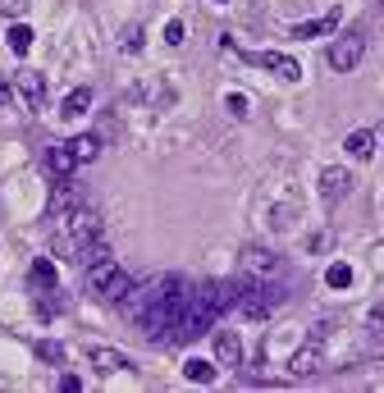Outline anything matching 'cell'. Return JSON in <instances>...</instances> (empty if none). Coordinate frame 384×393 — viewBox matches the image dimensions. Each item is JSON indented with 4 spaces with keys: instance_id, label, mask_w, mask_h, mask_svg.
Instances as JSON below:
<instances>
[{
    "instance_id": "cell-1",
    "label": "cell",
    "mask_w": 384,
    "mask_h": 393,
    "mask_svg": "<svg viewBox=\"0 0 384 393\" xmlns=\"http://www.w3.org/2000/svg\"><path fill=\"white\" fill-rule=\"evenodd\" d=\"M60 219V234H55V247H60L69 261H78L88 247L96 243H105V224H101V215H96L92 206H73V210H64V215H55Z\"/></svg>"
},
{
    "instance_id": "cell-2",
    "label": "cell",
    "mask_w": 384,
    "mask_h": 393,
    "mask_svg": "<svg viewBox=\"0 0 384 393\" xmlns=\"http://www.w3.org/2000/svg\"><path fill=\"white\" fill-rule=\"evenodd\" d=\"M284 297H288V289L280 279H252V274L238 279V311L252 315V320H265L270 311H280Z\"/></svg>"
},
{
    "instance_id": "cell-3",
    "label": "cell",
    "mask_w": 384,
    "mask_h": 393,
    "mask_svg": "<svg viewBox=\"0 0 384 393\" xmlns=\"http://www.w3.org/2000/svg\"><path fill=\"white\" fill-rule=\"evenodd\" d=\"M88 289H92L96 297H105V302H124L128 289H133V274L124 270L114 256H105V261L88 265Z\"/></svg>"
},
{
    "instance_id": "cell-4",
    "label": "cell",
    "mask_w": 384,
    "mask_h": 393,
    "mask_svg": "<svg viewBox=\"0 0 384 393\" xmlns=\"http://www.w3.org/2000/svg\"><path fill=\"white\" fill-rule=\"evenodd\" d=\"M179 289H188L184 284V274H156V279H147V284H133L128 297H124V311L138 320L142 311H151L156 302H165L169 293H179Z\"/></svg>"
},
{
    "instance_id": "cell-5",
    "label": "cell",
    "mask_w": 384,
    "mask_h": 393,
    "mask_svg": "<svg viewBox=\"0 0 384 393\" xmlns=\"http://www.w3.org/2000/svg\"><path fill=\"white\" fill-rule=\"evenodd\" d=\"M361 55H366V37H361V32H343V37H334V42H330V69L352 73L361 64Z\"/></svg>"
},
{
    "instance_id": "cell-6",
    "label": "cell",
    "mask_w": 384,
    "mask_h": 393,
    "mask_svg": "<svg viewBox=\"0 0 384 393\" xmlns=\"http://www.w3.org/2000/svg\"><path fill=\"white\" fill-rule=\"evenodd\" d=\"M9 83H14V105H23V110H42L46 105V78L32 69H18L9 73Z\"/></svg>"
},
{
    "instance_id": "cell-7",
    "label": "cell",
    "mask_w": 384,
    "mask_h": 393,
    "mask_svg": "<svg viewBox=\"0 0 384 393\" xmlns=\"http://www.w3.org/2000/svg\"><path fill=\"white\" fill-rule=\"evenodd\" d=\"M288 370H293V375H316V370H325V325L311 334V343L288 361Z\"/></svg>"
},
{
    "instance_id": "cell-8",
    "label": "cell",
    "mask_w": 384,
    "mask_h": 393,
    "mask_svg": "<svg viewBox=\"0 0 384 393\" xmlns=\"http://www.w3.org/2000/svg\"><path fill=\"white\" fill-rule=\"evenodd\" d=\"M280 270H284V261L275 252H265V247H247L243 252V274H252V279H275Z\"/></svg>"
},
{
    "instance_id": "cell-9",
    "label": "cell",
    "mask_w": 384,
    "mask_h": 393,
    "mask_svg": "<svg viewBox=\"0 0 384 393\" xmlns=\"http://www.w3.org/2000/svg\"><path fill=\"white\" fill-rule=\"evenodd\" d=\"M243 60L261 64V69H275L284 83H297V78H302V64H297L293 55H280V51H265V55H243Z\"/></svg>"
},
{
    "instance_id": "cell-10",
    "label": "cell",
    "mask_w": 384,
    "mask_h": 393,
    "mask_svg": "<svg viewBox=\"0 0 384 393\" xmlns=\"http://www.w3.org/2000/svg\"><path fill=\"white\" fill-rule=\"evenodd\" d=\"M348 193H352V174H348L343 165H330V169L320 174V197L334 206V201H343Z\"/></svg>"
},
{
    "instance_id": "cell-11",
    "label": "cell",
    "mask_w": 384,
    "mask_h": 393,
    "mask_svg": "<svg viewBox=\"0 0 384 393\" xmlns=\"http://www.w3.org/2000/svg\"><path fill=\"white\" fill-rule=\"evenodd\" d=\"M215 361L220 366H243V339H238L234 329L215 334Z\"/></svg>"
},
{
    "instance_id": "cell-12",
    "label": "cell",
    "mask_w": 384,
    "mask_h": 393,
    "mask_svg": "<svg viewBox=\"0 0 384 393\" xmlns=\"http://www.w3.org/2000/svg\"><path fill=\"white\" fill-rule=\"evenodd\" d=\"M88 110H92V87H73L69 97L60 101V119H69V123H73V119H83Z\"/></svg>"
},
{
    "instance_id": "cell-13",
    "label": "cell",
    "mask_w": 384,
    "mask_h": 393,
    "mask_svg": "<svg viewBox=\"0 0 384 393\" xmlns=\"http://www.w3.org/2000/svg\"><path fill=\"white\" fill-rule=\"evenodd\" d=\"M339 28V9H330L325 18H311V23H293V37H302V42H311V37H325Z\"/></svg>"
},
{
    "instance_id": "cell-14",
    "label": "cell",
    "mask_w": 384,
    "mask_h": 393,
    "mask_svg": "<svg viewBox=\"0 0 384 393\" xmlns=\"http://www.w3.org/2000/svg\"><path fill=\"white\" fill-rule=\"evenodd\" d=\"M343 147H348L352 160H371V156H376V133H371V128H357V133H348V142H343Z\"/></svg>"
},
{
    "instance_id": "cell-15",
    "label": "cell",
    "mask_w": 384,
    "mask_h": 393,
    "mask_svg": "<svg viewBox=\"0 0 384 393\" xmlns=\"http://www.w3.org/2000/svg\"><path fill=\"white\" fill-rule=\"evenodd\" d=\"M69 151H73V160H78V165H92V160L101 156V138H96V133H83V138L69 142Z\"/></svg>"
},
{
    "instance_id": "cell-16",
    "label": "cell",
    "mask_w": 384,
    "mask_h": 393,
    "mask_svg": "<svg viewBox=\"0 0 384 393\" xmlns=\"http://www.w3.org/2000/svg\"><path fill=\"white\" fill-rule=\"evenodd\" d=\"M46 165H51V169H55V174H60V179H69L73 169H78V160H73L69 142H64V147H51V151H46Z\"/></svg>"
},
{
    "instance_id": "cell-17",
    "label": "cell",
    "mask_w": 384,
    "mask_h": 393,
    "mask_svg": "<svg viewBox=\"0 0 384 393\" xmlns=\"http://www.w3.org/2000/svg\"><path fill=\"white\" fill-rule=\"evenodd\" d=\"M28 279H32V289L55 293V265L46 261V256H37V261H32V270H28Z\"/></svg>"
},
{
    "instance_id": "cell-18",
    "label": "cell",
    "mask_w": 384,
    "mask_h": 393,
    "mask_svg": "<svg viewBox=\"0 0 384 393\" xmlns=\"http://www.w3.org/2000/svg\"><path fill=\"white\" fill-rule=\"evenodd\" d=\"M5 42H9V51H14V55H28V51H32V28H28V23H14V28L5 32Z\"/></svg>"
},
{
    "instance_id": "cell-19",
    "label": "cell",
    "mask_w": 384,
    "mask_h": 393,
    "mask_svg": "<svg viewBox=\"0 0 384 393\" xmlns=\"http://www.w3.org/2000/svg\"><path fill=\"white\" fill-rule=\"evenodd\" d=\"M88 357L96 361V370H105V375H110V370H124V366H128V361H124L119 352H110V348H92Z\"/></svg>"
},
{
    "instance_id": "cell-20",
    "label": "cell",
    "mask_w": 384,
    "mask_h": 393,
    "mask_svg": "<svg viewBox=\"0 0 384 393\" xmlns=\"http://www.w3.org/2000/svg\"><path fill=\"white\" fill-rule=\"evenodd\" d=\"M325 284H330V289H348V284H352V265L334 261L330 270H325Z\"/></svg>"
},
{
    "instance_id": "cell-21",
    "label": "cell",
    "mask_w": 384,
    "mask_h": 393,
    "mask_svg": "<svg viewBox=\"0 0 384 393\" xmlns=\"http://www.w3.org/2000/svg\"><path fill=\"white\" fill-rule=\"evenodd\" d=\"M184 375L192 380V385H210V380H215V366H210V361H188Z\"/></svg>"
},
{
    "instance_id": "cell-22",
    "label": "cell",
    "mask_w": 384,
    "mask_h": 393,
    "mask_svg": "<svg viewBox=\"0 0 384 393\" xmlns=\"http://www.w3.org/2000/svg\"><path fill=\"white\" fill-rule=\"evenodd\" d=\"M119 51H124V55H138V51H142V28H138V23H128V28H124Z\"/></svg>"
},
{
    "instance_id": "cell-23",
    "label": "cell",
    "mask_w": 384,
    "mask_h": 393,
    "mask_svg": "<svg viewBox=\"0 0 384 393\" xmlns=\"http://www.w3.org/2000/svg\"><path fill=\"white\" fill-rule=\"evenodd\" d=\"M293 215H297V201H284V206L270 210V224L275 229H288V224H293Z\"/></svg>"
},
{
    "instance_id": "cell-24",
    "label": "cell",
    "mask_w": 384,
    "mask_h": 393,
    "mask_svg": "<svg viewBox=\"0 0 384 393\" xmlns=\"http://www.w3.org/2000/svg\"><path fill=\"white\" fill-rule=\"evenodd\" d=\"M32 9V0H0V18H23Z\"/></svg>"
},
{
    "instance_id": "cell-25",
    "label": "cell",
    "mask_w": 384,
    "mask_h": 393,
    "mask_svg": "<svg viewBox=\"0 0 384 393\" xmlns=\"http://www.w3.org/2000/svg\"><path fill=\"white\" fill-rule=\"evenodd\" d=\"M224 105H229V114H238V119H247V114H252V110H247V97H238V92H229Z\"/></svg>"
},
{
    "instance_id": "cell-26",
    "label": "cell",
    "mask_w": 384,
    "mask_h": 393,
    "mask_svg": "<svg viewBox=\"0 0 384 393\" xmlns=\"http://www.w3.org/2000/svg\"><path fill=\"white\" fill-rule=\"evenodd\" d=\"M165 42L169 46H184V23H179V18H169V23H165Z\"/></svg>"
},
{
    "instance_id": "cell-27",
    "label": "cell",
    "mask_w": 384,
    "mask_h": 393,
    "mask_svg": "<svg viewBox=\"0 0 384 393\" xmlns=\"http://www.w3.org/2000/svg\"><path fill=\"white\" fill-rule=\"evenodd\" d=\"M60 389H64V393H78L83 385H78V375H64V380H60Z\"/></svg>"
},
{
    "instance_id": "cell-28",
    "label": "cell",
    "mask_w": 384,
    "mask_h": 393,
    "mask_svg": "<svg viewBox=\"0 0 384 393\" xmlns=\"http://www.w3.org/2000/svg\"><path fill=\"white\" fill-rule=\"evenodd\" d=\"M215 5H229V0H215Z\"/></svg>"
}]
</instances>
